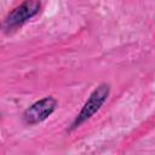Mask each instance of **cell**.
I'll return each instance as SVG.
<instances>
[{
	"instance_id": "1",
	"label": "cell",
	"mask_w": 155,
	"mask_h": 155,
	"mask_svg": "<svg viewBox=\"0 0 155 155\" xmlns=\"http://www.w3.org/2000/svg\"><path fill=\"white\" fill-rule=\"evenodd\" d=\"M109 94H110V85L107 84V82L99 84L91 92V94L86 99L85 104L82 105L81 110L78 113V115L73 120L69 131H74V130L79 128L84 122H86L87 120H90L103 107V104L107 102Z\"/></svg>"
},
{
	"instance_id": "2",
	"label": "cell",
	"mask_w": 155,
	"mask_h": 155,
	"mask_svg": "<svg viewBox=\"0 0 155 155\" xmlns=\"http://www.w3.org/2000/svg\"><path fill=\"white\" fill-rule=\"evenodd\" d=\"M41 8L40 0H23L18 6L12 8L4 18L2 28L5 31H12L25 22L35 17Z\"/></svg>"
},
{
	"instance_id": "3",
	"label": "cell",
	"mask_w": 155,
	"mask_h": 155,
	"mask_svg": "<svg viewBox=\"0 0 155 155\" xmlns=\"http://www.w3.org/2000/svg\"><path fill=\"white\" fill-rule=\"evenodd\" d=\"M57 105H58V102L53 96L44 97V98L36 101L35 103H33L31 105H29L24 110V113L22 115L23 121L29 126L38 125V124L45 121L48 116H51L53 114V111L56 110Z\"/></svg>"
}]
</instances>
